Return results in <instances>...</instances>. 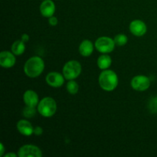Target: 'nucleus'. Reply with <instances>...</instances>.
<instances>
[{
  "label": "nucleus",
  "mask_w": 157,
  "mask_h": 157,
  "mask_svg": "<svg viewBox=\"0 0 157 157\" xmlns=\"http://www.w3.org/2000/svg\"><path fill=\"white\" fill-rule=\"evenodd\" d=\"M44 69V62L38 56H34L29 58L24 66V71L29 78H37Z\"/></svg>",
  "instance_id": "f257e3e1"
},
{
  "label": "nucleus",
  "mask_w": 157,
  "mask_h": 157,
  "mask_svg": "<svg viewBox=\"0 0 157 157\" xmlns=\"http://www.w3.org/2000/svg\"><path fill=\"white\" fill-rule=\"evenodd\" d=\"M99 84L103 90L112 91L118 84V78L117 74L111 70H104L99 76Z\"/></svg>",
  "instance_id": "f03ea898"
},
{
  "label": "nucleus",
  "mask_w": 157,
  "mask_h": 157,
  "mask_svg": "<svg viewBox=\"0 0 157 157\" xmlns=\"http://www.w3.org/2000/svg\"><path fill=\"white\" fill-rule=\"evenodd\" d=\"M38 110L41 116L50 117L55 113L57 110V104L52 98H44L38 103Z\"/></svg>",
  "instance_id": "7ed1b4c3"
},
{
  "label": "nucleus",
  "mask_w": 157,
  "mask_h": 157,
  "mask_svg": "<svg viewBox=\"0 0 157 157\" xmlns=\"http://www.w3.org/2000/svg\"><path fill=\"white\" fill-rule=\"evenodd\" d=\"M81 72V65L78 61H67L63 67V75L67 80H74L78 78Z\"/></svg>",
  "instance_id": "20e7f679"
},
{
  "label": "nucleus",
  "mask_w": 157,
  "mask_h": 157,
  "mask_svg": "<svg viewBox=\"0 0 157 157\" xmlns=\"http://www.w3.org/2000/svg\"><path fill=\"white\" fill-rule=\"evenodd\" d=\"M114 40L109 37H101L95 41V48L101 53H110L115 48Z\"/></svg>",
  "instance_id": "39448f33"
},
{
  "label": "nucleus",
  "mask_w": 157,
  "mask_h": 157,
  "mask_svg": "<svg viewBox=\"0 0 157 157\" xmlns=\"http://www.w3.org/2000/svg\"><path fill=\"white\" fill-rule=\"evenodd\" d=\"M150 86V80L145 75L135 76L131 81V87L137 91H144Z\"/></svg>",
  "instance_id": "423d86ee"
},
{
  "label": "nucleus",
  "mask_w": 157,
  "mask_h": 157,
  "mask_svg": "<svg viewBox=\"0 0 157 157\" xmlns=\"http://www.w3.org/2000/svg\"><path fill=\"white\" fill-rule=\"evenodd\" d=\"M18 156L20 157H41L42 156V153L38 147L28 144L19 149Z\"/></svg>",
  "instance_id": "0eeeda50"
},
{
  "label": "nucleus",
  "mask_w": 157,
  "mask_h": 157,
  "mask_svg": "<svg viewBox=\"0 0 157 157\" xmlns=\"http://www.w3.org/2000/svg\"><path fill=\"white\" fill-rule=\"evenodd\" d=\"M46 82L48 85L53 87H59L64 83V75H61L58 72H50L46 76Z\"/></svg>",
  "instance_id": "6e6552de"
},
{
  "label": "nucleus",
  "mask_w": 157,
  "mask_h": 157,
  "mask_svg": "<svg viewBox=\"0 0 157 157\" xmlns=\"http://www.w3.org/2000/svg\"><path fill=\"white\" fill-rule=\"evenodd\" d=\"M130 30L133 35L143 36L147 31V25L141 20H133L130 24Z\"/></svg>",
  "instance_id": "1a4fd4ad"
},
{
  "label": "nucleus",
  "mask_w": 157,
  "mask_h": 157,
  "mask_svg": "<svg viewBox=\"0 0 157 157\" xmlns=\"http://www.w3.org/2000/svg\"><path fill=\"white\" fill-rule=\"evenodd\" d=\"M15 58L12 52L4 51L0 54V65L6 68H9L15 65Z\"/></svg>",
  "instance_id": "9d476101"
},
{
  "label": "nucleus",
  "mask_w": 157,
  "mask_h": 157,
  "mask_svg": "<svg viewBox=\"0 0 157 157\" xmlns=\"http://www.w3.org/2000/svg\"><path fill=\"white\" fill-rule=\"evenodd\" d=\"M40 12L44 17L50 18L55 12V5L52 0H44L40 6Z\"/></svg>",
  "instance_id": "9b49d317"
},
{
  "label": "nucleus",
  "mask_w": 157,
  "mask_h": 157,
  "mask_svg": "<svg viewBox=\"0 0 157 157\" xmlns=\"http://www.w3.org/2000/svg\"><path fill=\"white\" fill-rule=\"evenodd\" d=\"M16 127L18 132L24 136H29L34 133L33 127H32V124L28 121L21 120L17 123Z\"/></svg>",
  "instance_id": "f8f14e48"
},
{
  "label": "nucleus",
  "mask_w": 157,
  "mask_h": 157,
  "mask_svg": "<svg viewBox=\"0 0 157 157\" xmlns=\"http://www.w3.org/2000/svg\"><path fill=\"white\" fill-rule=\"evenodd\" d=\"M23 101L26 106L35 107L38 104V96L37 93L32 90H26L23 95Z\"/></svg>",
  "instance_id": "ddd939ff"
},
{
  "label": "nucleus",
  "mask_w": 157,
  "mask_h": 157,
  "mask_svg": "<svg viewBox=\"0 0 157 157\" xmlns=\"http://www.w3.org/2000/svg\"><path fill=\"white\" fill-rule=\"evenodd\" d=\"M94 51L93 43L90 40H84L79 46V52L82 56L88 57Z\"/></svg>",
  "instance_id": "4468645a"
},
{
  "label": "nucleus",
  "mask_w": 157,
  "mask_h": 157,
  "mask_svg": "<svg viewBox=\"0 0 157 157\" xmlns=\"http://www.w3.org/2000/svg\"><path fill=\"white\" fill-rule=\"evenodd\" d=\"M112 60L109 55H102L98 58V66L100 69L105 70L108 68L111 65Z\"/></svg>",
  "instance_id": "2eb2a0df"
},
{
  "label": "nucleus",
  "mask_w": 157,
  "mask_h": 157,
  "mask_svg": "<svg viewBox=\"0 0 157 157\" xmlns=\"http://www.w3.org/2000/svg\"><path fill=\"white\" fill-rule=\"evenodd\" d=\"M12 52L15 55H22L23 52L25 50V42L21 41H15V42L12 44Z\"/></svg>",
  "instance_id": "dca6fc26"
},
{
  "label": "nucleus",
  "mask_w": 157,
  "mask_h": 157,
  "mask_svg": "<svg viewBox=\"0 0 157 157\" xmlns=\"http://www.w3.org/2000/svg\"><path fill=\"white\" fill-rule=\"evenodd\" d=\"M66 87H67V90L71 94H77L78 92V89H79V86H78V83L74 81V80H70V81L67 84Z\"/></svg>",
  "instance_id": "f3484780"
},
{
  "label": "nucleus",
  "mask_w": 157,
  "mask_h": 157,
  "mask_svg": "<svg viewBox=\"0 0 157 157\" xmlns=\"http://www.w3.org/2000/svg\"><path fill=\"white\" fill-rule=\"evenodd\" d=\"M114 42L118 46H124L127 43L128 41V38L124 34H119V35H116L114 38Z\"/></svg>",
  "instance_id": "a211bd4d"
},
{
  "label": "nucleus",
  "mask_w": 157,
  "mask_h": 157,
  "mask_svg": "<svg viewBox=\"0 0 157 157\" xmlns=\"http://www.w3.org/2000/svg\"><path fill=\"white\" fill-rule=\"evenodd\" d=\"M35 113H36L35 107L27 106V107H25L23 109L22 115L26 118H32L35 116Z\"/></svg>",
  "instance_id": "6ab92c4d"
},
{
  "label": "nucleus",
  "mask_w": 157,
  "mask_h": 157,
  "mask_svg": "<svg viewBox=\"0 0 157 157\" xmlns=\"http://www.w3.org/2000/svg\"><path fill=\"white\" fill-rule=\"evenodd\" d=\"M149 109L153 113H157V97L153 98L149 102Z\"/></svg>",
  "instance_id": "aec40b11"
},
{
  "label": "nucleus",
  "mask_w": 157,
  "mask_h": 157,
  "mask_svg": "<svg viewBox=\"0 0 157 157\" xmlns=\"http://www.w3.org/2000/svg\"><path fill=\"white\" fill-rule=\"evenodd\" d=\"M48 22H49V24L51 25H52V26L56 25L58 24V18H57L56 17H55V16L50 17V18H49V19H48Z\"/></svg>",
  "instance_id": "412c9836"
},
{
  "label": "nucleus",
  "mask_w": 157,
  "mask_h": 157,
  "mask_svg": "<svg viewBox=\"0 0 157 157\" xmlns=\"http://www.w3.org/2000/svg\"><path fill=\"white\" fill-rule=\"evenodd\" d=\"M43 133V129L41 127H36L34 128V134L36 136H40Z\"/></svg>",
  "instance_id": "4be33fe9"
},
{
  "label": "nucleus",
  "mask_w": 157,
  "mask_h": 157,
  "mask_svg": "<svg viewBox=\"0 0 157 157\" xmlns=\"http://www.w3.org/2000/svg\"><path fill=\"white\" fill-rule=\"evenodd\" d=\"M29 40V36L27 35V34H24V35H22V36H21V41H24V42H27Z\"/></svg>",
  "instance_id": "5701e85b"
},
{
  "label": "nucleus",
  "mask_w": 157,
  "mask_h": 157,
  "mask_svg": "<svg viewBox=\"0 0 157 157\" xmlns=\"http://www.w3.org/2000/svg\"><path fill=\"white\" fill-rule=\"evenodd\" d=\"M6 157H16L17 155L15 154V153H7V154H6V156H5Z\"/></svg>",
  "instance_id": "b1692460"
},
{
  "label": "nucleus",
  "mask_w": 157,
  "mask_h": 157,
  "mask_svg": "<svg viewBox=\"0 0 157 157\" xmlns=\"http://www.w3.org/2000/svg\"><path fill=\"white\" fill-rule=\"evenodd\" d=\"M1 153H0V156H3V153H4V147H3V144H1Z\"/></svg>",
  "instance_id": "393cba45"
}]
</instances>
